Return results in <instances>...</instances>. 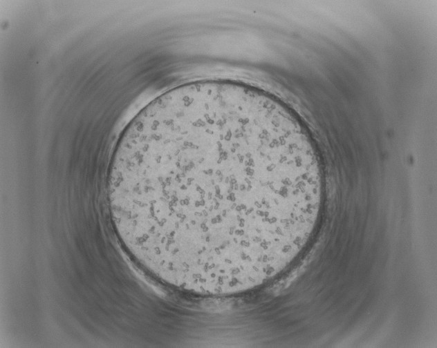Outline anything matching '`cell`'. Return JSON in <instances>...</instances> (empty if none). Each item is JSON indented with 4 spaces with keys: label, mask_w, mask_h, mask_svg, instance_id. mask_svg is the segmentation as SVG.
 <instances>
[{
    "label": "cell",
    "mask_w": 437,
    "mask_h": 348,
    "mask_svg": "<svg viewBox=\"0 0 437 348\" xmlns=\"http://www.w3.org/2000/svg\"><path fill=\"white\" fill-rule=\"evenodd\" d=\"M324 178L307 130L285 105L229 81L184 84L151 102L113 152L117 235L156 279L204 296L281 273L317 226Z\"/></svg>",
    "instance_id": "cell-1"
}]
</instances>
